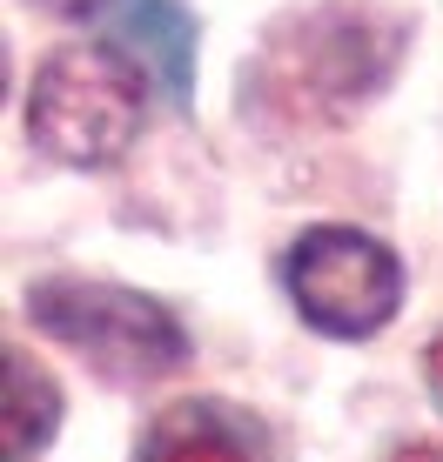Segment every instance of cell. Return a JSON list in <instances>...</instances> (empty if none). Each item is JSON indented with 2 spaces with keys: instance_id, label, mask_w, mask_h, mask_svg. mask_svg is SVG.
Segmentation results:
<instances>
[{
  "instance_id": "ba28073f",
  "label": "cell",
  "mask_w": 443,
  "mask_h": 462,
  "mask_svg": "<svg viewBox=\"0 0 443 462\" xmlns=\"http://www.w3.org/2000/svg\"><path fill=\"white\" fill-rule=\"evenodd\" d=\"M34 7H47V14H68V21H101L115 0H34Z\"/></svg>"
},
{
  "instance_id": "52a82bcc",
  "label": "cell",
  "mask_w": 443,
  "mask_h": 462,
  "mask_svg": "<svg viewBox=\"0 0 443 462\" xmlns=\"http://www.w3.org/2000/svg\"><path fill=\"white\" fill-rule=\"evenodd\" d=\"M54 429H61V389H54V375H41L21 348H7V422H0V436H7V462H34L47 442H54Z\"/></svg>"
},
{
  "instance_id": "6da1fadb",
  "label": "cell",
  "mask_w": 443,
  "mask_h": 462,
  "mask_svg": "<svg viewBox=\"0 0 443 462\" xmlns=\"http://www.w3.org/2000/svg\"><path fill=\"white\" fill-rule=\"evenodd\" d=\"M155 81L115 41H74L41 60L27 94V134L61 168H115L148 127Z\"/></svg>"
},
{
  "instance_id": "8992f818",
  "label": "cell",
  "mask_w": 443,
  "mask_h": 462,
  "mask_svg": "<svg viewBox=\"0 0 443 462\" xmlns=\"http://www.w3.org/2000/svg\"><path fill=\"white\" fill-rule=\"evenodd\" d=\"M101 21L115 27L121 54L155 81V94L188 107V81H195V14L182 0H115Z\"/></svg>"
},
{
  "instance_id": "7a4b0ae2",
  "label": "cell",
  "mask_w": 443,
  "mask_h": 462,
  "mask_svg": "<svg viewBox=\"0 0 443 462\" xmlns=\"http://www.w3.org/2000/svg\"><path fill=\"white\" fill-rule=\"evenodd\" d=\"M27 315L41 336L94 362L108 382H148L188 362V328L175 322V309H162L141 289H121V282L47 275L27 289Z\"/></svg>"
},
{
  "instance_id": "5b68a950",
  "label": "cell",
  "mask_w": 443,
  "mask_h": 462,
  "mask_svg": "<svg viewBox=\"0 0 443 462\" xmlns=\"http://www.w3.org/2000/svg\"><path fill=\"white\" fill-rule=\"evenodd\" d=\"M135 462H269V429L222 395H188L141 429Z\"/></svg>"
},
{
  "instance_id": "277c9868",
  "label": "cell",
  "mask_w": 443,
  "mask_h": 462,
  "mask_svg": "<svg viewBox=\"0 0 443 462\" xmlns=\"http://www.w3.org/2000/svg\"><path fill=\"white\" fill-rule=\"evenodd\" d=\"M403 47V21L376 7H316L303 14V41H282V54L296 60V81L323 88L336 101H370L390 81Z\"/></svg>"
},
{
  "instance_id": "3957f363",
  "label": "cell",
  "mask_w": 443,
  "mask_h": 462,
  "mask_svg": "<svg viewBox=\"0 0 443 462\" xmlns=\"http://www.w3.org/2000/svg\"><path fill=\"white\" fill-rule=\"evenodd\" d=\"M282 282H289L296 315L316 336H336V342H363L376 328H390L397 301H403V262L376 235L343 228V221H323V228L296 235L289 262H282Z\"/></svg>"
},
{
  "instance_id": "9c48e42d",
  "label": "cell",
  "mask_w": 443,
  "mask_h": 462,
  "mask_svg": "<svg viewBox=\"0 0 443 462\" xmlns=\"http://www.w3.org/2000/svg\"><path fill=\"white\" fill-rule=\"evenodd\" d=\"M423 382H430V402L443 409V336L423 348Z\"/></svg>"
},
{
  "instance_id": "30bf717a",
  "label": "cell",
  "mask_w": 443,
  "mask_h": 462,
  "mask_svg": "<svg viewBox=\"0 0 443 462\" xmlns=\"http://www.w3.org/2000/svg\"><path fill=\"white\" fill-rule=\"evenodd\" d=\"M383 462H443V449H437V442H397Z\"/></svg>"
}]
</instances>
